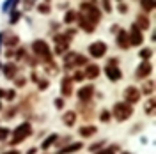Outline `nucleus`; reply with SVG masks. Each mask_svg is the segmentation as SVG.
I'll return each instance as SVG.
<instances>
[{
  "instance_id": "nucleus-1",
  "label": "nucleus",
  "mask_w": 156,
  "mask_h": 154,
  "mask_svg": "<svg viewBox=\"0 0 156 154\" xmlns=\"http://www.w3.org/2000/svg\"><path fill=\"white\" fill-rule=\"evenodd\" d=\"M133 115V108H131V105L129 103H115L114 105V117H115L117 121H126V119H129V117Z\"/></svg>"
},
{
  "instance_id": "nucleus-2",
  "label": "nucleus",
  "mask_w": 156,
  "mask_h": 154,
  "mask_svg": "<svg viewBox=\"0 0 156 154\" xmlns=\"http://www.w3.org/2000/svg\"><path fill=\"white\" fill-rule=\"evenodd\" d=\"M32 51L36 53V55H39L41 58H44V62H51V51H50L48 44L44 43V41H41V39H37V41H34L32 43Z\"/></svg>"
},
{
  "instance_id": "nucleus-3",
  "label": "nucleus",
  "mask_w": 156,
  "mask_h": 154,
  "mask_svg": "<svg viewBox=\"0 0 156 154\" xmlns=\"http://www.w3.org/2000/svg\"><path fill=\"white\" fill-rule=\"evenodd\" d=\"M32 133V126L29 122H23L21 126H18L16 129H14V133H12V140H11V144L16 145V144H21L27 136Z\"/></svg>"
},
{
  "instance_id": "nucleus-4",
  "label": "nucleus",
  "mask_w": 156,
  "mask_h": 154,
  "mask_svg": "<svg viewBox=\"0 0 156 154\" xmlns=\"http://www.w3.org/2000/svg\"><path fill=\"white\" fill-rule=\"evenodd\" d=\"M82 11H83L82 16L85 19H89L90 23H94V25L101 19V11L98 9V7H94L92 4H85V2H83V4H82Z\"/></svg>"
},
{
  "instance_id": "nucleus-5",
  "label": "nucleus",
  "mask_w": 156,
  "mask_h": 154,
  "mask_svg": "<svg viewBox=\"0 0 156 154\" xmlns=\"http://www.w3.org/2000/svg\"><path fill=\"white\" fill-rule=\"evenodd\" d=\"M83 64H87V58L78 55V53H68L64 57V66H66V69L76 68V66H83Z\"/></svg>"
},
{
  "instance_id": "nucleus-6",
  "label": "nucleus",
  "mask_w": 156,
  "mask_h": 154,
  "mask_svg": "<svg viewBox=\"0 0 156 154\" xmlns=\"http://www.w3.org/2000/svg\"><path fill=\"white\" fill-rule=\"evenodd\" d=\"M107 50H108V46L103 41H96V43H92V44L89 46V55L94 57V58H101V57H105Z\"/></svg>"
},
{
  "instance_id": "nucleus-7",
  "label": "nucleus",
  "mask_w": 156,
  "mask_h": 154,
  "mask_svg": "<svg viewBox=\"0 0 156 154\" xmlns=\"http://www.w3.org/2000/svg\"><path fill=\"white\" fill-rule=\"evenodd\" d=\"M126 34H128L129 46H140V44H142L144 37H142V32L136 29V25H131V27H129V32H126Z\"/></svg>"
},
{
  "instance_id": "nucleus-8",
  "label": "nucleus",
  "mask_w": 156,
  "mask_h": 154,
  "mask_svg": "<svg viewBox=\"0 0 156 154\" xmlns=\"http://www.w3.org/2000/svg\"><path fill=\"white\" fill-rule=\"evenodd\" d=\"M124 97H126V103L133 105V103H136L140 99V90L136 87H128L126 90H124Z\"/></svg>"
},
{
  "instance_id": "nucleus-9",
  "label": "nucleus",
  "mask_w": 156,
  "mask_h": 154,
  "mask_svg": "<svg viewBox=\"0 0 156 154\" xmlns=\"http://www.w3.org/2000/svg\"><path fill=\"white\" fill-rule=\"evenodd\" d=\"M94 94V87L92 85H85L82 87L80 90H78V97H80V101H89L90 97Z\"/></svg>"
},
{
  "instance_id": "nucleus-10",
  "label": "nucleus",
  "mask_w": 156,
  "mask_h": 154,
  "mask_svg": "<svg viewBox=\"0 0 156 154\" xmlns=\"http://www.w3.org/2000/svg\"><path fill=\"white\" fill-rule=\"evenodd\" d=\"M60 89H62V96H66V97L71 96V94H73V78H69V76L64 78Z\"/></svg>"
},
{
  "instance_id": "nucleus-11",
  "label": "nucleus",
  "mask_w": 156,
  "mask_h": 154,
  "mask_svg": "<svg viewBox=\"0 0 156 154\" xmlns=\"http://www.w3.org/2000/svg\"><path fill=\"white\" fill-rule=\"evenodd\" d=\"M151 64H149V62H142V64H140V66H138V69H136V78H140V80H142V78H146V76H149V75H151Z\"/></svg>"
},
{
  "instance_id": "nucleus-12",
  "label": "nucleus",
  "mask_w": 156,
  "mask_h": 154,
  "mask_svg": "<svg viewBox=\"0 0 156 154\" xmlns=\"http://www.w3.org/2000/svg\"><path fill=\"white\" fill-rule=\"evenodd\" d=\"M105 73H107V76L112 80V82H117V80H121V69H117V68H114V66H107L105 68Z\"/></svg>"
},
{
  "instance_id": "nucleus-13",
  "label": "nucleus",
  "mask_w": 156,
  "mask_h": 154,
  "mask_svg": "<svg viewBox=\"0 0 156 154\" xmlns=\"http://www.w3.org/2000/svg\"><path fill=\"white\" fill-rule=\"evenodd\" d=\"M98 75H99V66H96V64H90V66H87V69L83 71V76L90 78V80L98 78Z\"/></svg>"
},
{
  "instance_id": "nucleus-14",
  "label": "nucleus",
  "mask_w": 156,
  "mask_h": 154,
  "mask_svg": "<svg viewBox=\"0 0 156 154\" xmlns=\"http://www.w3.org/2000/svg\"><path fill=\"white\" fill-rule=\"evenodd\" d=\"M136 29L138 30H147L149 27H151V21H149V18L147 16H144V14H140L138 18H136Z\"/></svg>"
},
{
  "instance_id": "nucleus-15",
  "label": "nucleus",
  "mask_w": 156,
  "mask_h": 154,
  "mask_svg": "<svg viewBox=\"0 0 156 154\" xmlns=\"http://www.w3.org/2000/svg\"><path fill=\"white\" fill-rule=\"evenodd\" d=\"M80 27H82V30H85L87 34H92V32L96 30V25H94V23H90L89 19H85L83 16H80Z\"/></svg>"
},
{
  "instance_id": "nucleus-16",
  "label": "nucleus",
  "mask_w": 156,
  "mask_h": 154,
  "mask_svg": "<svg viewBox=\"0 0 156 154\" xmlns=\"http://www.w3.org/2000/svg\"><path fill=\"white\" fill-rule=\"evenodd\" d=\"M16 73H18L16 64H5L4 66V75H5V78H16Z\"/></svg>"
},
{
  "instance_id": "nucleus-17",
  "label": "nucleus",
  "mask_w": 156,
  "mask_h": 154,
  "mask_svg": "<svg viewBox=\"0 0 156 154\" xmlns=\"http://www.w3.org/2000/svg\"><path fill=\"white\" fill-rule=\"evenodd\" d=\"M117 44L121 46L122 50L129 48V41H128V34L122 30V32H119V36H117Z\"/></svg>"
},
{
  "instance_id": "nucleus-18",
  "label": "nucleus",
  "mask_w": 156,
  "mask_h": 154,
  "mask_svg": "<svg viewBox=\"0 0 156 154\" xmlns=\"http://www.w3.org/2000/svg\"><path fill=\"white\" fill-rule=\"evenodd\" d=\"M62 121H64L66 126H73L76 122V114H75V112H66L64 117H62Z\"/></svg>"
},
{
  "instance_id": "nucleus-19",
  "label": "nucleus",
  "mask_w": 156,
  "mask_h": 154,
  "mask_svg": "<svg viewBox=\"0 0 156 154\" xmlns=\"http://www.w3.org/2000/svg\"><path fill=\"white\" fill-rule=\"evenodd\" d=\"M82 149V144H73V145H68V147H64L62 151L58 154H69V152H76V151H80Z\"/></svg>"
},
{
  "instance_id": "nucleus-20",
  "label": "nucleus",
  "mask_w": 156,
  "mask_h": 154,
  "mask_svg": "<svg viewBox=\"0 0 156 154\" xmlns=\"http://www.w3.org/2000/svg\"><path fill=\"white\" fill-rule=\"evenodd\" d=\"M96 133V128L94 126H87V128H80V135L82 136H92Z\"/></svg>"
},
{
  "instance_id": "nucleus-21",
  "label": "nucleus",
  "mask_w": 156,
  "mask_h": 154,
  "mask_svg": "<svg viewBox=\"0 0 156 154\" xmlns=\"http://www.w3.org/2000/svg\"><path fill=\"white\" fill-rule=\"evenodd\" d=\"M78 18V12H75V11H68L66 12V16H64V23H73V21H76Z\"/></svg>"
},
{
  "instance_id": "nucleus-22",
  "label": "nucleus",
  "mask_w": 156,
  "mask_h": 154,
  "mask_svg": "<svg viewBox=\"0 0 156 154\" xmlns=\"http://www.w3.org/2000/svg\"><path fill=\"white\" fill-rule=\"evenodd\" d=\"M140 4H142V9L146 11V12H151V11L154 9V0H142Z\"/></svg>"
},
{
  "instance_id": "nucleus-23",
  "label": "nucleus",
  "mask_w": 156,
  "mask_h": 154,
  "mask_svg": "<svg viewBox=\"0 0 156 154\" xmlns=\"http://www.w3.org/2000/svg\"><path fill=\"white\" fill-rule=\"evenodd\" d=\"M153 90H154V83H153V82H146L144 87H142V92H144L146 96H151V94H153Z\"/></svg>"
},
{
  "instance_id": "nucleus-24",
  "label": "nucleus",
  "mask_w": 156,
  "mask_h": 154,
  "mask_svg": "<svg viewBox=\"0 0 156 154\" xmlns=\"http://www.w3.org/2000/svg\"><path fill=\"white\" fill-rule=\"evenodd\" d=\"M153 112H154V97H149L146 103V114L147 115H153Z\"/></svg>"
},
{
  "instance_id": "nucleus-25",
  "label": "nucleus",
  "mask_w": 156,
  "mask_h": 154,
  "mask_svg": "<svg viewBox=\"0 0 156 154\" xmlns=\"http://www.w3.org/2000/svg\"><path fill=\"white\" fill-rule=\"evenodd\" d=\"M18 36H12V34H11V36H5V44H7V46H16V44H18Z\"/></svg>"
},
{
  "instance_id": "nucleus-26",
  "label": "nucleus",
  "mask_w": 156,
  "mask_h": 154,
  "mask_svg": "<svg viewBox=\"0 0 156 154\" xmlns=\"http://www.w3.org/2000/svg\"><path fill=\"white\" fill-rule=\"evenodd\" d=\"M55 140H57V135H50L48 138H46V142H43V149H48L50 145H53Z\"/></svg>"
},
{
  "instance_id": "nucleus-27",
  "label": "nucleus",
  "mask_w": 156,
  "mask_h": 154,
  "mask_svg": "<svg viewBox=\"0 0 156 154\" xmlns=\"http://www.w3.org/2000/svg\"><path fill=\"white\" fill-rule=\"evenodd\" d=\"M151 53H153V50H151V48H144V50H140V53H138V55H140L142 60H147V58L151 57Z\"/></svg>"
},
{
  "instance_id": "nucleus-28",
  "label": "nucleus",
  "mask_w": 156,
  "mask_h": 154,
  "mask_svg": "<svg viewBox=\"0 0 156 154\" xmlns=\"http://www.w3.org/2000/svg\"><path fill=\"white\" fill-rule=\"evenodd\" d=\"M37 11L41 12V14H48V12H50V5H48V4H41V5L37 7Z\"/></svg>"
},
{
  "instance_id": "nucleus-29",
  "label": "nucleus",
  "mask_w": 156,
  "mask_h": 154,
  "mask_svg": "<svg viewBox=\"0 0 156 154\" xmlns=\"http://www.w3.org/2000/svg\"><path fill=\"white\" fill-rule=\"evenodd\" d=\"M9 135V129L7 128H0V140H5Z\"/></svg>"
},
{
  "instance_id": "nucleus-30",
  "label": "nucleus",
  "mask_w": 156,
  "mask_h": 154,
  "mask_svg": "<svg viewBox=\"0 0 156 154\" xmlns=\"http://www.w3.org/2000/svg\"><path fill=\"white\" fill-rule=\"evenodd\" d=\"M14 96H16V92H14V90H7V92H5V99H9V101H12V99H14Z\"/></svg>"
},
{
  "instance_id": "nucleus-31",
  "label": "nucleus",
  "mask_w": 156,
  "mask_h": 154,
  "mask_svg": "<svg viewBox=\"0 0 156 154\" xmlns=\"http://www.w3.org/2000/svg\"><path fill=\"white\" fill-rule=\"evenodd\" d=\"M101 4H103V9L107 11V12H110V9H112L110 7V0H101Z\"/></svg>"
},
{
  "instance_id": "nucleus-32",
  "label": "nucleus",
  "mask_w": 156,
  "mask_h": 154,
  "mask_svg": "<svg viewBox=\"0 0 156 154\" xmlns=\"http://www.w3.org/2000/svg\"><path fill=\"white\" fill-rule=\"evenodd\" d=\"M12 12H14V14L11 16V23H16V21L20 19V12H18V11H12Z\"/></svg>"
},
{
  "instance_id": "nucleus-33",
  "label": "nucleus",
  "mask_w": 156,
  "mask_h": 154,
  "mask_svg": "<svg viewBox=\"0 0 156 154\" xmlns=\"http://www.w3.org/2000/svg\"><path fill=\"white\" fill-rule=\"evenodd\" d=\"M99 117H101V121H108V119H110V114H108L107 110H103V114H101Z\"/></svg>"
},
{
  "instance_id": "nucleus-34",
  "label": "nucleus",
  "mask_w": 156,
  "mask_h": 154,
  "mask_svg": "<svg viewBox=\"0 0 156 154\" xmlns=\"http://www.w3.org/2000/svg\"><path fill=\"white\" fill-rule=\"evenodd\" d=\"M126 11H128V5H126V4H121V5H119V12H122V14H124Z\"/></svg>"
},
{
  "instance_id": "nucleus-35",
  "label": "nucleus",
  "mask_w": 156,
  "mask_h": 154,
  "mask_svg": "<svg viewBox=\"0 0 156 154\" xmlns=\"http://www.w3.org/2000/svg\"><path fill=\"white\" fill-rule=\"evenodd\" d=\"M55 106H57V108H62V106H64V101H62V99H57V101H55Z\"/></svg>"
},
{
  "instance_id": "nucleus-36",
  "label": "nucleus",
  "mask_w": 156,
  "mask_h": 154,
  "mask_svg": "<svg viewBox=\"0 0 156 154\" xmlns=\"http://www.w3.org/2000/svg\"><path fill=\"white\" fill-rule=\"evenodd\" d=\"M39 89H48V82H46V80L41 82V83H39Z\"/></svg>"
},
{
  "instance_id": "nucleus-37",
  "label": "nucleus",
  "mask_w": 156,
  "mask_h": 154,
  "mask_svg": "<svg viewBox=\"0 0 156 154\" xmlns=\"http://www.w3.org/2000/svg\"><path fill=\"white\" fill-rule=\"evenodd\" d=\"M18 87H23L25 85V78H18V83H16Z\"/></svg>"
},
{
  "instance_id": "nucleus-38",
  "label": "nucleus",
  "mask_w": 156,
  "mask_h": 154,
  "mask_svg": "<svg viewBox=\"0 0 156 154\" xmlns=\"http://www.w3.org/2000/svg\"><path fill=\"white\" fill-rule=\"evenodd\" d=\"M27 154H36V149H29V152Z\"/></svg>"
},
{
  "instance_id": "nucleus-39",
  "label": "nucleus",
  "mask_w": 156,
  "mask_h": 154,
  "mask_svg": "<svg viewBox=\"0 0 156 154\" xmlns=\"http://www.w3.org/2000/svg\"><path fill=\"white\" fill-rule=\"evenodd\" d=\"M5 154H20L18 151H9V152H5Z\"/></svg>"
},
{
  "instance_id": "nucleus-40",
  "label": "nucleus",
  "mask_w": 156,
  "mask_h": 154,
  "mask_svg": "<svg viewBox=\"0 0 156 154\" xmlns=\"http://www.w3.org/2000/svg\"><path fill=\"white\" fill-rule=\"evenodd\" d=\"M99 154H114L112 151H105V152H99Z\"/></svg>"
},
{
  "instance_id": "nucleus-41",
  "label": "nucleus",
  "mask_w": 156,
  "mask_h": 154,
  "mask_svg": "<svg viewBox=\"0 0 156 154\" xmlns=\"http://www.w3.org/2000/svg\"><path fill=\"white\" fill-rule=\"evenodd\" d=\"M117 2H122V0H117Z\"/></svg>"
}]
</instances>
